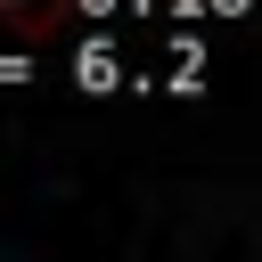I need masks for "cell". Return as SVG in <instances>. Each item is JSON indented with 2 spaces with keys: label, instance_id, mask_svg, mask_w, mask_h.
I'll return each mask as SVG.
<instances>
[{
  "label": "cell",
  "instance_id": "cell-1",
  "mask_svg": "<svg viewBox=\"0 0 262 262\" xmlns=\"http://www.w3.org/2000/svg\"><path fill=\"white\" fill-rule=\"evenodd\" d=\"M82 82L106 90V82H115V57H106V49H82Z\"/></svg>",
  "mask_w": 262,
  "mask_h": 262
},
{
  "label": "cell",
  "instance_id": "cell-2",
  "mask_svg": "<svg viewBox=\"0 0 262 262\" xmlns=\"http://www.w3.org/2000/svg\"><path fill=\"white\" fill-rule=\"evenodd\" d=\"M25 8H33V0H0V16H25Z\"/></svg>",
  "mask_w": 262,
  "mask_h": 262
}]
</instances>
